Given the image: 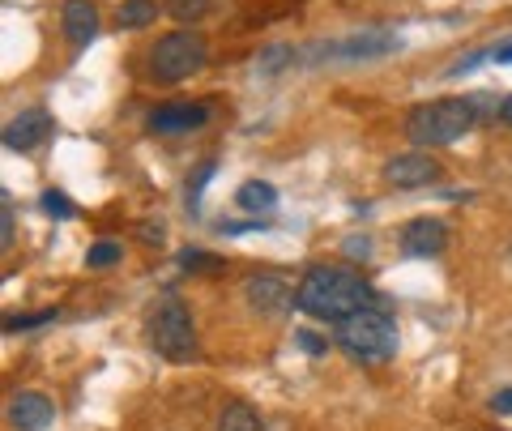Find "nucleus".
Masks as SVG:
<instances>
[{"label":"nucleus","mask_w":512,"mask_h":431,"mask_svg":"<svg viewBox=\"0 0 512 431\" xmlns=\"http://www.w3.org/2000/svg\"><path fill=\"white\" fill-rule=\"evenodd\" d=\"M214 167H218V163H214V158H205V163H201L197 171H192V184H184V197H188V210H192V214H197L201 188H205V184H210V180H214Z\"/></svg>","instance_id":"nucleus-19"},{"label":"nucleus","mask_w":512,"mask_h":431,"mask_svg":"<svg viewBox=\"0 0 512 431\" xmlns=\"http://www.w3.org/2000/svg\"><path fill=\"white\" fill-rule=\"evenodd\" d=\"M0 248H13V201L0 197Z\"/></svg>","instance_id":"nucleus-26"},{"label":"nucleus","mask_w":512,"mask_h":431,"mask_svg":"<svg viewBox=\"0 0 512 431\" xmlns=\"http://www.w3.org/2000/svg\"><path fill=\"white\" fill-rule=\"evenodd\" d=\"M150 342L158 355H167L171 363H184L197 355V329H192L188 308L175 295H167L150 316Z\"/></svg>","instance_id":"nucleus-5"},{"label":"nucleus","mask_w":512,"mask_h":431,"mask_svg":"<svg viewBox=\"0 0 512 431\" xmlns=\"http://www.w3.org/2000/svg\"><path fill=\"white\" fill-rule=\"evenodd\" d=\"M39 205H43V214H47V218H56V222H69V218H77V205H73V197H64L60 188H47V193L39 197Z\"/></svg>","instance_id":"nucleus-17"},{"label":"nucleus","mask_w":512,"mask_h":431,"mask_svg":"<svg viewBox=\"0 0 512 431\" xmlns=\"http://www.w3.org/2000/svg\"><path fill=\"white\" fill-rule=\"evenodd\" d=\"M338 342L355 363H389L397 355V325L389 312L363 308L338 325Z\"/></svg>","instance_id":"nucleus-3"},{"label":"nucleus","mask_w":512,"mask_h":431,"mask_svg":"<svg viewBox=\"0 0 512 431\" xmlns=\"http://www.w3.org/2000/svg\"><path fill=\"white\" fill-rule=\"evenodd\" d=\"M47 321H56V308H47V312H39V316H9V321H5V333L35 329V325H47Z\"/></svg>","instance_id":"nucleus-25"},{"label":"nucleus","mask_w":512,"mask_h":431,"mask_svg":"<svg viewBox=\"0 0 512 431\" xmlns=\"http://www.w3.org/2000/svg\"><path fill=\"white\" fill-rule=\"evenodd\" d=\"M158 13H163V5H158V0H120L116 26H120V30H141V26H154Z\"/></svg>","instance_id":"nucleus-15"},{"label":"nucleus","mask_w":512,"mask_h":431,"mask_svg":"<svg viewBox=\"0 0 512 431\" xmlns=\"http://www.w3.org/2000/svg\"><path fill=\"white\" fill-rule=\"evenodd\" d=\"M491 60H495V65H512V39L500 43V47H491Z\"/></svg>","instance_id":"nucleus-31"},{"label":"nucleus","mask_w":512,"mask_h":431,"mask_svg":"<svg viewBox=\"0 0 512 431\" xmlns=\"http://www.w3.org/2000/svg\"><path fill=\"white\" fill-rule=\"evenodd\" d=\"M440 163L431 158L427 150H406V154H393L389 163H384V180L393 188H427L440 180Z\"/></svg>","instance_id":"nucleus-7"},{"label":"nucleus","mask_w":512,"mask_h":431,"mask_svg":"<svg viewBox=\"0 0 512 431\" xmlns=\"http://www.w3.org/2000/svg\"><path fill=\"white\" fill-rule=\"evenodd\" d=\"M116 261H120V244H116V239H99V244L86 252L90 269H103V265H116Z\"/></svg>","instance_id":"nucleus-20"},{"label":"nucleus","mask_w":512,"mask_h":431,"mask_svg":"<svg viewBox=\"0 0 512 431\" xmlns=\"http://www.w3.org/2000/svg\"><path fill=\"white\" fill-rule=\"evenodd\" d=\"M474 124H478V116H474L470 94H466V99H431V103L410 107L406 137L419 150H427V146H453V141H461L474 129Z\"/></svg>","instance_id":"nucleus-2"},{"label":"nucleus","mask_w":512,"mask_h":431,"mask_svg":"<svg viewBox=\"0 0 512 431\" xmlns=\"http://www.w3.org/2000/svg\"><path fill=\"white\" fill-rule=\"evenodd\" d=\"M163 9H167L180 26H192V22H201L205 13H210V0H167Z\"/></svg>","instance_id":"nucleus-18"},{"label":"nucleus","mask_w":512,"mask_h":431,"mask_svg":"<svg viewBox=\"0 0 512 431\" xmlns=\"http://www.w3.org/2000/svg\"><path fill=\"white\" fill-rule=\"evenodd\" d=\"M483 60H491V47H474V52H466V56H457L453 65L444 69V77H461V73H470L474 65H483Z\"/></svg>","instance_id":"nucleus-21"},{"label":"nucleus","mask_w":512,"mask_h":431,"mask_svg":"<svg viewBox=\"0 0 512 431\" xmlns=\"http://www.w3.org/2000/svg\"><path fill=\"white\" fill-rule=\"evenodd\" d=\"M500 120L512 129V94H508V99H500Z\"/></svg>","instance_id":"nucleus-32"},{"label":"nucleus","mask_w":512,"mask_h":431,"mask_svg":"<svg viewBox=\"0 0 512 431\" xmlns=\"http://www.w3.org/2000/svg\"><path fill=\"white\" fill-rule=\"evenodd\" d=\"M291 47H265V52H261V60H256V69H261V73H282L278 65H291Z\"/></svg>","instance_id":"nucleus-24"},{"label":"nucleus","mask_w":512,"mask_h":431,"mask_svg":"<svg viewBox=\"0 0 512 431\" xmlns=\"http://www.w3.org/2000/svg\"><path fill=\"white\" fill-rule=\"evenodd\" d=\"M205 60H210V43H205V35H197V30H171V35H163L154 43V52H150V77L154 82H184V77L192 73H201L205 69Z\"/></svg>","instance_id":"nucleus-4"},{"label":"nucleus","mask_w":512,"mask_h":431,"mask_svg":"<svg viewBox=\"0 0 512 431\" xmlns=\"http://www.w3.org/2000/svg\"><path fill=\"white\" fill-rule=\"evenodd\" d=\"M137 235H141V244L158 248V244H163V235H167V227H163V222H141V227H137Z\"/></svg>","instance_id":"nucleus-28"},{"label":"nucleus","mask_w":512,"mask_h":431,"mask_svg":"<svg viewBox=\"0 0 512 431\" xmlns=\"http://www.w3.org/2000/svg\"><path fill=\"white\" fill-rule=\"evenodd\" d=\"M402 47V39L393 35V30H363V35H346L338 43H316L312 47V60H380V56H389Z\"/></svg>","instance_id":"nucleus-6"},{"label":"nucleus","mask_w":512,"mask_h":431,"mask_svg":"<svg viewBox=\"0 0 512 431\" xmlns=\"http://www.w3.org/2000/svg\"><path fill=\"white\" fill-rule=\"evenodd\" d=\"M470 103H474V116H478V120H487V116H495V111H500V103H495L491 94H470Z\"/></svg>","instance_id":"nucleus-29"},{"label":"nucleus","mask_w":512,"mask_h":431,"mask_svg":"<svg viewBox=\"0 0 512 431\" xmlns=\"http://www.w3.org/2000/svg\"><path fill=\"white\" fill-rule=\"evenodd\" d=\"M52 116H47L43 107H26V111H18L9 124H5V150H13V154H30L35 146H43L47 137H52Z\"/></svg>","instance_id":"nucleus-8"},{"label":"nucleus","mask_w":512,"mask_h":431,"mask_svg":"<svg viewBox=\"0 0 512 431\" xmlns=\"http://www.w3.org/2000/svg\"><path fill=\"white\" fill-rule=\"evenodd\" d=\"M244 299L252 303V312L269 316V312L286 308V286H282V278H274V274H256V278L244 282Z\"/></svg>","instance_id":"nucleus-13"},{"label":"nucleus","mask_w":512,"mask_h":431,"mask_svg":"<svg viewBox=\"0 0 512 431\" xmlns=\"http://www.w3.org/2000/svg\"><path fill=\"white\" fill-rule=\"evenodd\" d=\"M180 265L188 269V274H197V269H222V261L210 257V252H201V248H184L180 252Z\"/></svg>","instance_id":"nucleus-23"},{"label":"nucleus","mask_w":512,"mask_h":431,"mask_svg":"<svg viewBox=\"0 0 512 431\" xmlns=\"http://www.w3.org/2000/svg\"><path fill=\"white\" fill-rule=\"evenodd\" d=\"M448 248V227L440 218H410L402 227V252L406 257H440Z\"/></svg>","instance_id":"nucleus-11"},{"label":"nucleus","mask_w":512,"mask_h":431,"mask_svg":"<svg viewBox=\"0 0 512 431\" xmlns=\"http://www.w3.org/2000/svg\"><path fill=\"white\" fill-rule=\"evenodd\" d=\"M201 124H210V103H205V99L201 103L180 99V103H163L158 111H150V133H163V137L201 129Z\"/></svg>","instance_id":"nucleus-10"},{"label":"nucleus","mask_w":512,"mask_h":431,"mask_svg":"<svg viewBox=\"0 0 512 431\" xmlns=\"http://www.w3.org/2000/svg\"><path fill=\"white\" fill-rule=\"evenodd\" d=\"M376 303V286L367 282L359 269L346 265H312L295 286V308L312 321H333L342 325L346 316H355Z\"/></svg>","instance_id":"nucleus-1"},{"label":"nucleus","mask_w":512,"mask_h":431,"mask_svg":"<svg viewBox=\"0 0 512 431\" xmlns=\"http://www.w3.org/2000/svg\"><path fill=\"white\" fill-rule=\"evenodd\" d=\"M64 35H69L77 52L90 47L94 35H99V9H94L90 0H64Z\"/></svg>","instance_id":"nucleus-12"},{"label":"nucleus","mask_w":512,"mask_h":431,"mask_svg":"<svg viewBox=\"0 0 512 431\" xmlns=\"http://www.w3.org/2000/svg\"><path fill=\"white\" fill-rule=\"evenodd\" d=\"M235 205L244 214H269L278 205V188L269 180H244L235 188Z\"/></svg>","instance_id":"nucleus-14"},{"label":"nucleus","mask_w":512,"mask_h":431,"mask_svg":"<svg viewBox=\"0 0 512 431\" xmlns=\"http://www.w3.org/2000/svg\"><path fill=\"white\" fill-rule=\"evenodd\" d=\"M295 342H299V350H303V355H312V359H320V355H329V338H325V333L299 329V333H295Z\"/></svg>","instance_id":"nucleus-22"},{"label":"nucleus","mask_w":512,"mask_h":431,"mask_svg":"<svg viewBox=\"0 0 512 431\" xmlns=\"http://www.w3.org/2000/svg\"><path fill=\"white\" fill-rule=\"evenodd\" d=\"M214 431H261V419H256V410L244 406V402H227L218 414V427Z\"/></svg>","instance_id":"nucleus-16"},{"label":"nucleus","mask_w":512,"mask_h":431,"mask_svg":"<svg viewBox=\"0 0 512 431\" xmlns=\"http://www.w3.org/2000/svg\"><path fill=\"white\" fill-rule=\"evenodd\" d=\"M491 410H495V414H512V389L491 393Z\"/></svg>","instance_id":"nucleus-30"},{"label":"nucleus","mask_w":512,"mask_h":431,"mask_svg":"<svg viewBox=\"0 0 512 431\" xmlns=\"http://www.w3.org/2000/svg\"><path fill=\"white\" fill-rule=\"evenodd\" d=\"M342 252L350 261H367V257H372V239H367V235H350L342 244Z\"/></svg>","instance_id":"nucleus-27"},{"label":"nucleus","mask_w":512,"mask_h":431,"mask_svg":"<svg viewBox=\"0 0 512 431\" xmlns=\"http://www.w3.org/2000/svg\"><path fill=\"white\" fill-rule=\"evenodd\" d=\"M5 410H9V423L18 427V431H47V427L56 423V402L47 393H39V389L13 393Z\"/></svg>","instance_id":"nucleus-9"}]
</instances>
